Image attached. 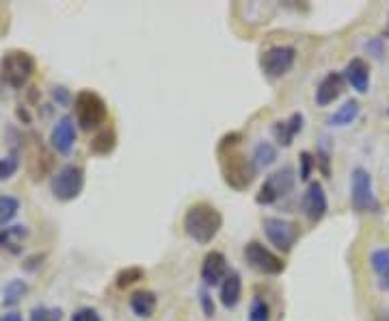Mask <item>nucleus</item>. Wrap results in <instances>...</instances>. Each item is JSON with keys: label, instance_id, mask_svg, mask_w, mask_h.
Masks as SVG:
<instances>
[{"label": "nucleus", "instance_id": "obj_1", "mask_svg": "<svg viewBox=\"0 0 389 321\" xmlns=\"http://www.w3.org/2000/svg\"><path fill=\"white\" fill-rule=\"evenodd\" d=\"M240 139H242V135L230 133L219 143V165H221L223 180L232 189H236V191L249 189L251 183L255 180V174H257V168L253 163V158H247L238 150Z\"/></svg>", "mask_w": 389, "mask_h": 321}, {"label": "nucleus", "instance_id": "obj_2", "mask_svg": "<svg viewBox=\"0 0 389 321\" xmlns=\"http://www.w3.org/2000/svg\"><path fill=\"white\" fill-rule=\"evenodd\" d=\"M223 226V215L208 202H195L188 207L184 215V232L199 246L212 244V239L219 234Z\"/></svg>", "mask_w": 389, "mask_h": 321}, {"label": "nucleus", "instance_id": "obj_3", "mask_svg": "<svg viewBox=\"0 0 389 321\" xmlns=\"http://www.w3.org/2000/svg\"><path fill=\"white\" fill-rule=\"evenodd\" d=\"M74 113H76V124H80L82 131H100L104 129L108 119V109L104 98L91 89H82L76 94Z\"/></svg>", "mask_w": 389, "mask_h": 321}, {"label": "nucleus", "instance_id": "obj_4", "mask_svg": "<svg viewBox=\"0 0 389 321\" xmlns=\"http://www.w3.org/2000/svg\"><path fill=\"white\" fill-rule=\"evenodd\" d=\"M35 72V59L26 50H9L0 59V80L13 89H22Z\"/></svg>", "mask_w": 389, "mask_h": 321}, {"label": "nucleus", "instance_id": "obj_5", "mask_svg": "<svg viewBox=\"0 0 389 321\" xmlns=\"http://www.w3.org/2000/svg\"><path fill=\"white\" fill-rule=\"evenodd\" d=\"M262 228H264L266 239L281 252H290L300 236L298 224L292 219H286V217H264Z\"/></svg>", "mask_w": 389, "mask_h": 321}, {"label": "nucleus", "instance_id": "obj_6", "mask_svg": "<svg viewBox=\"0 0 389 321\" xmlns=\"http://www.w3.org/2000/svg\"><path fill=\"white\" fill-rule=\"evenodd\" d=\"M84 187V172L82 168L78 165H63L55 176H52V183H50V189H52V195L61 202H69V200L78 197L80 191Z\"/></svg>", "mask_w": 389, "mask_h": 321}, {"label": "nucleus", "instance_id": "obj_7", "mask_svg": "<svg viewBox=\"0 0 389 321\" xmlns=\"http://www.w3.org/2000/svg\"><path fill=\"white\" fill-rule=\"evenodd\" d=\"M244 261L249 263L251 269L264 273V276H279L286 269V263L281 256H277L275 252H271L269 248H264L257 241H251V244L244 246Z\"/></svg>", "mask_w": 389, "mask_h": 321}, {"label": "nucleus", "instance_id": "obj_8", "mask_svg": "<svg viewBox=\"0 0 389 321\" xmlns=\"http://www.w3.org/2000/svg\"><path fill=\"white\" fill-rule=\"evenodd\" d=\"M294 187V170L292 168H281L279 172L271 174L266 178V183L259 187L257 195H255V202L257 205H273L277 202L279 197L288 195Z\"/></svg>", "mask_w": 389, "mask_h": 321}, {"label": "nucleus", "instance_id": "obj_9", "mask_svg": "<svg viewBox=\"0 0 389 321\" xmlns=\"http://www.w3.org/2000/svg\"><path fill=\"white\" fill-rule=\"evenodd\" d=\"M351 202L357 213H368V211H378V202L372 191V176L368 170L357 168L353 172V193H351Z\"/></svg>", "mask_w": 389, "mask_h": 321}, {"label": "nucleus", "instance_id": "obj_10", "mask_svg": "<svg viewBox=\"0 0 389 321\" xmlns=\"http://www.w3.org/2000/svg\"><path fill=\"white\" fill-rule=\"evenodd\" d=\"M294 61H296V50L292 46H273L262 55L259 65H262L266 76L279 78L292 70Z\"/></svg>", "mask_w": 389, "mask_h": 321}, {"label": "nucleus", "instance_id": "obj_11", "mask_svg": "<svg viewBox=\"0 0 389 321\" xmlns=\"http://www.w3.org/2000/svg\"><path fill=\"white\" fill-rule=\"evenodd\" d=\"M329 211V202H327V193L322 189V185L316 180V183H310L305 195H303V213L308 215V219L312 224H318Z\"/></svg>", "mask_w": 389, "mask_h": 321}, {"label": "nucleus", "instance_id": "obj_12", "mask_svg": "<svg viewBox=\"0 0 389 321\" xmlns=\"http://www.w3.org/2000/svg\"><path fill=\"white\" fill-rule=\"evenodd\" d=\"M227 259L221 254V252H208L203 263H201V280L208 285V287H216L221 285L223 280L227 278Z\"/></svg>", "mask_w": 389, "mask_h": 321}, {"label": "nucleus", "instance_id": "obj_13", "mask_svg": "<svg viewBox=\"0 0 389 321\" xmlns=\"http://www.w3.org/2000/svg\"><path fill=\"white\" fill-rule=\"evenodd\" d=\"M344 85H346L344 74H339V72H329V74L320 80V85H318V89H316V104H318V107H329V104H333V102L342 96Z\"/></svg>", "mask_w": 389, "mask_h": 321}, {"label": "nucleus", "instance_id": "obj_14", "mask_svg": "<svg viewBox=\"0 0 389 321\" xmlns=\"http://www.w3.org/2000/svg\"><path fill=\"white\" fill-rule=\"evenodd\" d=\"M50 143L57 152L67 154L74 143H76V126H74V117L65 115L55 124L52 133H50Z\"/></svg>", "mask_w": 389, "mask_h": 321}, {"label": "nucleus", "instance_id": "obj_15", "mask_svg": "<svg viewBox=\"0 0 389 321\" xmlns=\"http://www.w3.org/2000/svg\"><path fill=\"white\" fill-rule=\"evenodd\" d=\"M344 80L346 83H351V87L355 92L366 94L370 89V65L359 57L351 59L349 65H346V70H344Z\"/></svg>", "mask_w": 389, "mask_h": 321}, {"label": "nucleus", "instance_id": "obj_16", "mask_svg": "<svg viewBox=\"0 0 389 321\" xmlns=\"http://www.w3.org/2000/svg\"><path fill=\"white\" fill-rule=\"evenodd\" d=\"M300 131H303V115L300 113H292L290 119H286V122L273 124V135H275L277 143L283 148H288Z\"/></svg>", "mask_w": 389, "mask_h": 321}, {"label": "nucleus", "instance_id": "obj_17", "mask_svg": "<svg viewBox=\"0 0 389 321\" xmlns=\"http://www.w3.org/2000/svg\"><path fill=\"white\" fill-rule=\"evenodd\" d=\"M240 298H242V280L236 271H232L221 283V304L225 308H236Z\"/></svg>", "mask_w": 389, "mask_h": 321}, {"label": "nucleus", "instance_id": "obj_18", "mask_svg": "<svg viewBox=\"0 0 389 321\" xmlns=\"http://www.w3.org/2000/svg\"><path fill=\"white\" fill-rule=\"evenodd\" d=\"M28 236V228L26 226H9V228H0V248L18 254L22 252V244Z\"/></svg>", "mask_w": 389, "mask_h": 321}, {"label": "nucleus", "instance_id": "obj_19", "mask_svg": "<svg viewBox=\"0 0 389 321\" xmlns=\"http://www.w3.org/2000/svg\"><path fill=\"white\" fill-rule=\"evenodd\" d=\"M156 304H158V300L152 291H135L130 295V308H133V312L137 317H143V319L154 315Z\"/></svg>", "mask_w": 389, "mask_h": 321}, {"label": "nucleus", "instance_id": "obj_20", "mask_svg": "<svg viewBox=\"0 0 389 321\" xmlns=\"http://www.w3.org/2000/svg\"><path fill=\"white\" fill-rule=\"evenodd\" d=\"M359 102L357 100H349V102H344L327 122L331 124V126H349V124H353L355 119H357V115H359Z\"/></svg>", "mask_w": 389, "mask_h": 321}, {"label": "nucleus", "instance_id": "obj_21", "mask_svg": "<svg viewBox=\"0 0 389 321\" xmlns=\"http://www.w3.org/2000/svg\"><path fill=\"white\" fill-rule=\"evenodd\" d=\"M115 146H117V135H115V131H113L111 126H104V129H100L98 135L94 137V141H91V152L104 156V154H111V152L115 150Z\"/></svg>", "mask_w": 389, "mask_h": 321}, {"label": "nucleus", "instance_id": "obj_22", "mask_svg": "<svg viewBox=\"0 0 389 321\" xmlns=\"http://www.w3.org/2000/svg\"><path fill=\"white\" fill-rule=\"evenodd\" d=\"M277 160V148L269 141H262L255 146V152H253V163L255 168H271Z\"/></svg>", "mask_w": 389, "mask_h": 321}, {"label": "nucleus", "instance_id": "obj_23", "mask_svg": "<svg viewBox=\"0 0 389 321\" xmlns=\"http://www.w3.org/2000/svg\"><path fill=\"white\" fill-rule=\"evenodd\" d=\"M26 293H28V285L24 283V280H11L3 291V304L5 306H16V304L22 302V298Z\"/></svg>", "mask_w": 389, "mask_h": 321}, {"label": "nucleus", "instance_id": "obj_24", "mask_svg": "<svg viewBox=\"0 0 389 321\" xmlns=\"http://www.w3.org/2000/svg\"><path fill=\"white\" fill-rule=\"evenodd\" d=\"M20 202L13 195H0V228H7V224L18 215Z\"/></svg>", "mask_w": 389, "mask_h": 321}, {"label": "nucleus", "instance_id": "obj_25", "mask_svg": "<svg viewBox=\"0 0 389 321\" xmlns=\"http://www.w3.org/2000/svg\"><path fill=\"white\" fill-rule=\"evenodd\" d=\"M145 271L141 267H125L117 273V287L119 289H125V287H133L139 280H143Z\"/></svg>", "mask_w": 389, "mask_h": 321}, {"label": "nucleus", "instance_id": "obj_26", "mask_svg": "<svg viewBox=\"0 0 389 321\" xmlns=\"http://www.w3.org/2000/svg\"><path fill=\"white\" fill-rule=\"evenodd\" d=\"M249 319L251 321H269L271 319V306L264 298H255L251 302V308H249Z\"/></svg>", "mask_w": 389, "mask_h": 321}, {"label": "nucleus", "instance_id": "obj_27", "mask_svg": "<svg viewBox=\"0 0 389 321\" xmlns=\"http://www.w3.org/2000/svg\"><path fill=\"white\" fill-rule=\"evenodd\" d=\"M370 263H372V269H374L380 278H387V276H389V250H376V252L370 256Z\"/></svg>", "mask_w": 389, "mask_h": 321}, {"label": "nucleus", "instance_id": "obj_28", "mask_svg": "<svg viewBox=\"0 0 389 321\" xmlns=\"http://www.w3.org/2000/svg\"><path fill=\"white\" fill-rule=\"evenodd\" d=\"M30 321H61V310H52V308H43L37 306L30 310Z\"/></svg>", "mask_w": 389, "mask_h": 321}, {"label": "nucleus", "instance_id": "obj_29", "mask_svg": "<svg viewBox=\"0 0 389 321\" xmlns=\"http://www.w3.org/2000/svg\"><path fill=\"white\" fill-rule=\"evenodd\" d=\"M300 172H298V176H300V180H310V176H312V170L316 168V156H312L310 152H300Z\"/></svg>", "mask_w": 389, "mask_h": 321}, {"label": "nucleus", "instance_id": "obj_30", "mask_svg": "<svg viewBox=\"0 0 389 321\" xmlns=\"http://www.w3.org/2000/svg\"><path fill=\"white\" fill-rule=\"evenodd\" d=\"M18 160L16 158H0V180H7L16 174Z\"/></svg>", "mask_w": 389, "mask_h": 321}, {"label": "nucleus", "instance_id": "obj_31", "mask_svg": "<svg viewBox=\"0 0 389 321\" xmlns=\"http://www.w3.org/2000/svg\"><path fill=\"white\" fill-rule=\"evenodd\" d=\"M72 321H102L94 308H80L72 315Z\"/></svg>", "mask_w": 389, "mask_h": 321}, {"label": "nucleus", "instance_id": "obj_32", "mask_svg": "<svg viewBox=\"0 0 389 321\" xmlns=\"http://www.w3.org/2000/svg\"><path fill=\"white\" fill-rule=\"evenodd\" d=\"M201 306H203L205 317H212L214 315V304H212V300H210V295L205 291H201Z\"/></svg>", "mask_w": 389, "mask_h": 321}, {"label": "nucleus", "instance_id": "obj_33", "mask_svg": "<svg viewBox=\"0 0 389 321\" xmlns=\"http://www.w3.org/2000/svg\"><path fill=\"white\" fill-rule=\"evenodd\" d=\"M55 98H59L61 102H65V100H67V92H65V87H57V89H55Z\"/></svg>", "mask_w": 389, "mask_h": 321}, {"label": "nucleus", "instance_id": "obj_34", "mask_svg": "<svg viewBox=\"0 0 389 321\" xmlns=\"http://www.w3.org/2000/svg\"><path fill=\"white\" fill-rule=\"evenodd\" d=\"M0 321H22V317L18 312H9V315H3L0 317Z\"/></svg>", "mask_w": 389, "mask_h": 321}, {"label": "nucleus", "instance_id": "obj_35", "mask_svg": "<svg viewBox=\"0 0 389 321\" xmlns=\"http://www.w3.org/2000/svg\"><path fill=\"white\" fill-rule=\"evenodd\" d=\"M380 289H389V276L387 278H380Z\"/></svg>", "mask_w": 389, "mask_h": 321}, {"label": "nucleus", "instance_id": "obj_36", "mask_svg": "<svg viewBox=\"0 0 389 321\" xmlns=\"http://www.w3.org/2000/svg\"><path fill=\"white\" fill-rule=\"evenodd\" d=\"M383 35H385V37H389V24H387V28L383 31Z\"/></svg>", "mask_w": 389, "mask_h": 321}]
</instances>
